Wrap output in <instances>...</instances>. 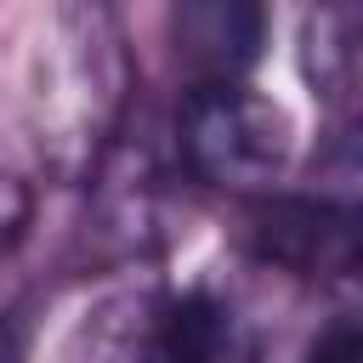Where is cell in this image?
<instances>
[{
    "label": "cell",
    "instance_id": "6da1fadb",
    "mask_svg": "<svg viewBox=\"0 0 363 363\" xmlns=\"http://www.w3.org/2000/svg\"><path fill=\"white\" fill-rule=\"evenodd\" d=\"M182 159L193 176L216 187H261L278 176L289 153V119L278 102L255 96L244 79L227 85H193L176 119Z\"/></svg>",
    "mask_w": 363,
    "mask_h": 363
},
{
    "label": "cell",
    "instance_id": "7a4b0ae2",
    "mask_svg": "<svg viewBox=\"0 0 363 363\" xmlns=\"http://www.w3.org/2000/svg\"><path fill=\"white\" fill-rule=\"evenodd\" d=\"M244 238L261 261L289 267L301 278H335V272H352L357 261V216L335 199L272 193L250 210Z\"/></svg>",
    "mask_w": 363,
    "mask_h": 363
},
{
    "label": "cell",
    "instance_id": "3957f363",
    "mask_svg": "<svg viewBox=\"0 0 363 363\" xmlns=\"http://www.w3.org/2000/svg\"><path fill=\"white\" fill-rule=\"evenodd\" d=\"M170 45L193 85L244 79L267 45V0H170Z\"/></svg>",
    "mask_w": 363,
    "mask_h": 363
},
{
    "label": "cell",
    "instance_id": "277c9868",
    "mask_svg": "<svg viewBox=\"0 0 363 363\" xmlns=\"http://www.w3.org/2000/svg\"><path fill=\"white\" fill-rule=\"evenodd\" d=\"M238 357V323L233 306L210 289H187L159 318V363H233Z\"/></svg>",
    "mask_w": 363,
    "mask_h": 363
},
{
    "label": "cell",
    "instance_id": "5b68a950",
    "mask_svg": "<svg viewBox=\"0 0 363 363\" xmlns=\"http://www.w3.org/2000/svg\"><path fill=\"white\" fill-rule=\"evenodd\" d=\"M306 363H363V329L352 318H335L312 346H306Z\"/></svg>",
    "mask_w": 363,
    "mask_h": 363
},
{
    "label": "cell",
    "instance_id": "8992f818",
    "mask_svg": "<svg viewBox=\"0 0 363 363\" xmlns=\"http://www.w3.org/2000/svg\"><path fill=\"white\" fill-rule=\"evenodd\" d=\"M0 363H23V352H17V335H11V323H0Z\"/></svg>",
    "mask_w": 363,
    "mask_h": 363
}]
</instances>
